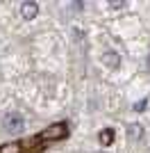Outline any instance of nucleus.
I'll return each mask as SVG.
<instances>
[{"label": "nucleus", "mask_w": 150, "mask_h": 153, "mask_svg": "<svg viewBox=\"0 0 150 153\" xmlns=\"http://www.w3.org/2000/svg\"><path fill=\"white\" fill-rule=\"evenodd\" d=\"M68 135H71L68 123L57 121V123H50L43 130H39V133L30 135V137H21V140L0 144V153H46L52 144L64 142Z\"/></svg>", "instance_id": "nucleus-1"}]
</instances>
